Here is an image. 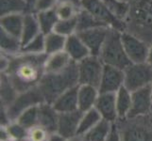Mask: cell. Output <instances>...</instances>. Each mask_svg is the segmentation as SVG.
Returning <instances> with one entry per match:
<instances>
[{"label": "cell", "instance_id": "1", "mask_svg": "<svg viewBox=\"0 0 152 141\" xmlns=\"http://www.w3.org/2000/svg\"><path fill=\"white\" fill-rule=\"evenodd\" d=\"M48 55L21 53L10 56L6 74L17 92H23L38 87L45 74V65Z\"/></svg>", "mask_w": 152, "mask_h": 141}, {"label": "cell", "instance_id": "2", "mask_svg": "<svg viewBox=\"0 0 152 141\" xmlns=\"http://www.w3.org/2000/svg\"><path fill=\"white\" fill-rule=\"evenodd\" d=\"M78 85L77 63L74 61L62 72L45 74L38 87L45 102L52 103L61 93Z\"/></svg>", "mask_w": 152, "mask_h": 141}, {"label": "cell", "instance_id": "3", "mask_svg": "<svg viewBox=\"0 0 152 141\" xmlns=\"http://www.w3.org/2000/svg\"><path fill=\"white\" fill-rule=\"evenodd\" d=\"M149 44L152 43V0H133L126 21V30Z\"/></svg>", "mask_w": 152, "mask_h": 141}, {"label": "cell", "instance_id": "4", "mask_svg": "<svg viewBox=\"0 0 152 141\" xmlns=\"http://www.w3.org/2000/svg\"><path fill=\"white\" fill-rule=\"evenodd\" d=\"M99 57L104 65L125 70L132 62L129 61L124 49L122 31L110 28L107 39L101 49Z\"/></svg>", "mask_w": 152, "mask_h": 141}, {"label": "cell", "instance_id": "5", "mask_svg": "<svg viewBox=\"0 0 152 141\" xmlns=\"http://www.w3.org/2000/svg\"><path fill=\"white\" fill-rule=\"evenodd\" d=\"M117 127L122 141H152V116L118 119Z\"/></svg>", "mask_w": 152, "mask_h": 141}, {"label": "cell", "instance_id": "6", "mask_svg": "<svg viewBox=\"0 0 152 141\" xmlns=\"http://www.w3.org/2000/svg\"><path fill=\"white\" fill-rule=\"evenodd\" d=\"M45 103L43 94L41 93L38 87L30 88L23 92H19L14 101L7 108L2 107V113L6 118L8 123L16 121V119L27 109L39 106Z\"/></svg>", "mask_w": 152, "mask_h": 141}, {"label": "cell", "instance_id": "7", "mask_svg": "<svg viewBox=\"0 0 152 141\" xmlns=\"http://www.w3.org/2000/svg\"><path fill=\"white\" fill-rule=\"evenodd\" d=\"M104 63L98 56L90 55L77 62L78 84L99 87L104 70Z\"/></svg>", "mask_w": 152, "mask_h": 141}, {"label": "cell", "instance_id": "8", "mask_svg": "<svg viewBox=\"0 0 152 141\" xmlns=\"http://www.w3.org/2000/svg\"><path fill=\"white\" fill-rule=\"evenodd\" d=\"M124 86L132 92L152 84V67L146 62L130 63L124 70Z\"/></svg>", "mask_w": 152, "mask_h": 141}, {"label": "cell", "instance_id": "9", "mask_svg": "<svg viewBox=\"0 0 152 141\" xmlns=\"http://www.w3.org/2000/svg\"><path fill=\"white\" fill-rule=\"evenodd\" d=\"M81 8L88 10L102 25L120 31L126 30V25L118 21L109 12L102 0H81Z\"/></svg>", "mask_w": 152, "mask_h": 141}, {"label": "cell", "instance_id": "10", "mask_svg": "<svg viewBox=\"0 0 152 141\" xmlns=\"http://www.w3.org/2000/svg\"><path fill=\"white\" fill-rule=\"evenodd\" d=\"M124 49L132 63L146 62L149 50V43L128 31L122 32Z\"/></svg>", "mask_w": 152, "mask_h": 141}, {"label": "cell", "instance_id": "11", "mask_svg": "<svg viewBox=\"0 0 152 141\" xmlns=\"http://www.w3.org/2000/svg\"><path fill=\"white\" fill-rule=\"evenodd\" d=\"M152 111V95L150 86L132 92V108L127 118L145 116Z\"/></svg>", "mask_w": 152, "mask_h": 141}, {"label": "cell", "instance_id": "12", "mask_svg": "<svg viewBox=\"0 0 152 141\" xmlns=\"http://www.w3.org/2000/svg\"><path fill=\"white\" fill-rule=\"evenodd\" d=\"M125 84L124 70L105 65L98 90L99 92L116 93Z\"/></svg>", "mask_w": 152, "mask_h": 141}, {"label": "cell", "instance_id": "13", "mask_svg": "<svg viewBox=\"0 0 152 141\" xmlns=\"http://www.w3.org/2000/svg\"><path fill=\"white\" fill-rule=\"evenodd\" d=\"M109 30L110 28L106 27H97L85 31H81L77 34L84 41L91 55L99 56V54H100L105 40H106L109 34Z\"/></svg>", "mask_w": 152, "mask_h": 141}, {"label": "cell", "instance_id": "14", "mask_svg": "<svg viewBox=\"0 0 152 141\" xmlns=\"http://www.w3.org/2000/svg\"><path fill=\"white\" fill-rule=\"evenodd\" d=\"M95 108L101 115V118L104 121L111 123H115L118 121L115 93L99 92Z\"/></svg>", "mask_w": 152, "mask_h": 141}, {"label": "cell", "instance_id": "15", "mask_svg": "<svg viewBox=\"0 0 152 141\" xmlns=\"http://www.w3.org/2000/svg\"><path fill=\"white\" fill-rule=\"evenodd\" d=\"M82 114L83 112L80 110L68 113H59L57 132L64 135L65 138H70L77 135Z\"/></svg>", "mask_w": 152, "mask_h": 141}, {"label": "cell", "instance_id": "16", "mask_svg": "<svg viewBox=\"0 0 152 141\" xmlns=\"http://www.w3.org/2000/svg\"><path fill=\"white\" fill-rule=\"evenodd\" d=\"M58 121H59V112L51 103L46 102L42 103L39 106L38 125L51 134L57 132Z\"/></svg>", "mask_w": 152, "mask_h": 141}, {"label": "cell", "instance_id": "17", "mask_svg": "<svg viewBox=\"0 0 152 141\" xmlns=\"http://www.w3.org/2000/svg\"><path fill=\"white\" fill-rule=\"evenodd\" d=\"M64 51L71 57V59L77 63L91 55L88 47L77 33L66 38Z\"/></svg>", "mask_w": 152, "mask_h": 141}, {"label": "cell", "instance_id": "18", "mask_svg": "<svg viewBox=\"0 0 152 141\" xmlns=\"http://www.w3.org/2000/svg\"><path fill=\"white\" fill-rule=\"evenodd\" d=\"M78 86L71 87L58 97L51 104L59 113H68L78 110Z\"/></svg>", "mask_w": 152, "mask_h": 141}, {"label": "cell", "instance_id": "19", "mask_svg": "<svg viewBox=\"0 0 152 141\" xmlns=\"http://www.w3.org/2000/svg\"><path fill=\"white\" fill-rule=\"evenodd\" d=\"M99 96L98 87L90 85H78L77 100L78 110L86 112L96 106V101Z\"/></svg>", "mask_w": 152, "mask_h": 141}, {"label": "cell", "instance_id": "20", "mask_svg": "<svg viewBox=\"0 0 152 141\" xmlns=\"http://www.w3.org/2000/svg\"><path fill=\"white\" fill-rule=\"evenodd\" d=\"M25 13H12L2 15L0 18V29L21 39Z\"/></svg>", "mask_w": 152, "mask_h": 141}, {"label": "cell", "instance_id": "21", "mask_svg": "<svg viewBox=\"0 0 152 141\" xmlns=\"http://www.w3.org/2000/svg\"><path fill=\"white\" fill-rule=\"evenodd\" d=\"M72 62H74L65 51L48 55L45 60V74H54L65 70Z\"/></svg>", "mask_w": 152, "mask_h": 141}, {"label": "cell", "instance_id": "22", "mask_svg": "<svg viewBox=\"0 0 152 141\" xmlns=\"http://www.w3.org/2000/svg\"><path fill=\"white\" fill-rule=\"evenodd\" d=\"M40 34H42V31L36 13L33 12L25 13L24 25H23L22 34H21L22 45L28 43V41L33 40Z\"/></svg>", "mask_w": 152, "mask_h": 141}, {"label": "cell", "instance_id": "23", "mask_svg": "<svg viewBox=\"0 0 152 141\" xmlns=\"http://www.w3.org/2000/svg\"><path fill=\"white\" fill-rule=\"evenodd\" d=\"M22 41L20 38L10 35L4 30L0 31V49L1 53L10 56H14L22 52Z\"/></svg>", "mask_w": 152, "mask_h": 141}, {"label": "cell", "instance_id": "24", "mask_svg": "<svg viewBox=\"0 0 152 141\" xmlns=\"http://www.w3.org/2000/svg\"><path fill=\"white\" fill-rule=\"evenodd\" d=\"M109 12L118 21L125 23L130 12V3L124 0H102Z\"/></svg>", "mask_w": 152, "mask_h": 141}, {"label": "cell", "instance_id": "25", "mask_svg": "<svg viewBox=\"0 0 152 141\" xmlns=\"http://www.w3.org/2000/svg\"><path fill=\"white\" fill-rule=\"evenodd\" d=\"M116 108L118 113V119H126L132 108V91H129L125 86L115 93Z\"/></svg>", "mask_w": 152, "mask_h": 141}, {"label": "cell", "instance_id": "26", "mask_svg": "<svg viewBox=\"0 0 152 141\" xmlns=\"http://www.w3.org/2000/svg\"><path fill=\"white\" fill-rule=\"evenodd\" d=\"M101 121V115L95 107L86 112H83L77 130V135H81V137L84 135L94 127H96Z\"/></svg>", "mask_w": 152, "mask_h": 141}, {"label": "cell", "instance_id": "27", "mask_svg": "<svg viewBox=\"0 0 152 141\" xmlns=\"http://www.w3.org/2000/svg\"><path fill=\"white\" fill-rule=\"evenodd\" d=\"M113 123L107 121H102L96 127H94L84 135H82L84 141H106L109 134L112 130Z\"/></svg>", "mask_w": 152, "mask_h": 141}, {"label": "cell", "instance_id": "28", "mask_svg": "<svg viewBox=\"0 0 152 141\" xmlns=\"http://www.w3.org/2000/svg\"><path fill=\"white\" fill-rule=\"evenodd\" d=\"M45 55L59 53V52L64 51L66 37L53 31V32H50L45 35Z\"/></svg>", "mask_w": 152, "mask_h": 141}, {"label": "cell", "instance_id": "29", "mask_svg": "<svg viewBox=\"0 0 152 141\" xmlns=\"http://www.w3.org/2000/svg\"><path fill=\"white\" fill-rule=\"evenodd\" d=\"M36 15H37L42 33L45 35L50 32H53L57 23L60 20L57 15L55 9L48 10V12L36 13Z\"/></svg>", "mask_w": 152, "mask_h": 141}, {"label": "cell", "instance_id": "30", "mask_svg": "<svg viewBox=\"0 0 152 141\" xmlns=\"http://www.w3.org/2000/svg\"><path fill=\"white\" fill-rule=\"evenodd\" d=\"M28 4L27 0H1L0 13L2 15L12 13H27Z\"/></svg>", "mask_w": 152, "mask_h": 141}, {"label": "cell", "instance_id": "31", "mask_svg": "<svg viewBox=\"0 0 152 141\" xmlns=\"http://www.w3.org/2000/svg\"><path fill=\"white\" fill-rule=\"evenodd\" d=\"M18 95L17 90L10 81L9 77L1 74V104L3 108H7Z\"/></svg>", "mask_w": 152, "mask_h": 141}, {"label": "cell", "instance_id": "32", "mask_svg": "<svg viewBox=\"0 0 152 141\" xmlns=\"http://www.w3.org/2000/svg\"><path fill=\"white\" fill-rule=\"evenodd\" d=\"M81 6L69 1H59L55 8L60 20H68L77 16Z\"/></svg>", "mask_w": 152, "mask_h": 141}, {"label": "cell", "instance_id": "33", "mask_svg": "<svg viewBox=\"0 0 152 141\" xmlns=\"http://www.w3.org/2000/svg\"><path fill=\"white\" fill-rule=\"evenodd\" d=\"M77 21V33L91 28H95L97 27H104L88 10H86L83 8H80V12H78Z\"/></svg>", "mask_w": 152, "mask_h": 141}, {"label": "cell", "instance_id": "34", "mask_svg": "<svg viewBox=\"0 0 152 141\" xmlns=\"http://www.w3.org/2000/svg\"><path fill=\"white\" fill-rule=\"evenodd\" d=\"M39 106H32L27 109V110H25L22 114H20V116L16 119V121L28 130L36 126V125H38Z\"/></svg>", "mask_w": 152, "mask_h": 141}, {"label": "cell", "instance_id": "35", "mask_svg": "<svg viewBox=\"0 0 152 141\" xmlns=\"http://www.w3.org/2000/svg\"><path fill=\"white\" fill-rule=\"evenodd\" d=\"M25 54L31 55H43L45 54V34H40L26 43L22 47V52Z\"/></svg>", "mask_w": 152, "mask_h": 141}, {"label": "cell", "instance_id": "36", "mask_svg": "<svg viewBox=\"0 0 152 141\" xmlns=\"http://www.w3.org/2000/svg\"><path fill=\"white\" fill-rule=\"evenodd\" d=\"M54 31L62 36H64L66 38L73 34L77 33V17L68 20H59V22L57 23L55 27Z\"/></svg>", "mask_w": 152, "mask_h": 141}, {"label": "cell", "instance_id": "37", "mask_svg": "<svg viewBox=\"0 0 152 141\" xmlns=\"http://www.w3.org/2000/svg\"><path fill=\"white\" fill-rule=\"evenodd\" d=\"M59 0H29L28 12L39 13L43 12H48L54 9L57 6Z\"/></svg>", "mask_w": 152, "mask_h": 141}, {"label": "cell", "instance_id": "38", "mask_svg": "<svg viewBox=\"0 0 152 141\" xmlns=\"http://www.w3.org/2000/svg\"><path fill=\"white\" fill-rule=\"evenodd\" d=\"M3 126L6 127L10 139H24L28 137V129L23 127L16 121H10L7 125H3Z\"/></svg>", "mask_w": 152, "mask_h": 141}, {"label": "cell", "instance_id": "39", "mask_svg": "<svg viewBox=\"0 0 152 141\" xmlns=\"http://www.w3.org/2000/svg\"><path fill=\"white\" fill-rule=\"evenodd\" d=\"M49 133L40 125L30 128L28 130V141H46Z\"/></svg>", "mask_w": 152, "mask_h": 141}, {"label": "cell", "instance_id": "40", "mask_svg": "<svg viewBox=\"0 0 152 141\" xmlns=\"http://www.w3.org/2000/svg\"><path fill=\"white\" fill-rule=\"evenodd\" d=\"M106 141H122L121 135H120V133H119V130H118L116 122L113 123L112 130H111V132H110L109 137H108Z\"/></svg>", "mask_w": 152, "mask_h": 141}, {"label": "cell", "instance_id": "41", "mask_svg": "<svg viewBox=\"0 0 152 141\" xmlns=\"http://www.w3.org/2000/svg\"><path fill=\"white\" fill-rule=\"evenodd\" d=\"M66 139L67 138H65L64 135H61L60 133L54 132V133L49 134L46 141H66Z\"/></svg>", "mask_w": 152, "mask_h": 141}, {"label": "cell", "instance_id": "42", "mask_svg": "<svg viewBox=\"0 0 152 141\" xmlns=\"http://www.w3.org/2000/svg\"><path fill=\"white\" fill-rule=\"evenodd\" d=\"M146 63H148L150 67H152V43L149 44V50H148V59H146Z\"/></svg>", "mask_w": 152, "mask_h": 141}, {"label": "cell", "instance_id": "43", "mask_svg": "<svg viewBox=\"0 0 152 141\" xmlns=\"http://www.w3.org/2000/svg\"><path fill=\"white\" fill-rule=\"evenodd\" d=\"M66 141H84L83 140V137L81 135H75V137H72L70 138H67Z\"/></svg>", "mask_w": 152, "mask_h": 141}, {"label": "cell", "instance_id": "44", "mask_svg": "<svg viewBox=\"0 0 152 141\" xmlns=\"http://www.w3.org/2000/svg\"><path fill=\"white\" fill-rule=\"evenodd\" d=\"M59 1H69V2L76 3L77 5H80V3H81V0H59ZM80 6H81V5H80Z\"/></svg>", "mask_w": 152, "mask_h": 141}, {"label": "cell", "instance_id": "45", "mask_svg": "<svg viewBox=\"0 0 152 141\" xmlns=\"http://www.w3.org/2000/svg\"><path fill=\"white\" fill-rule=\"evenodd\" d=\"M8 141H28V138H24V139H9Z\"/></svg>", "mask_w": 152, "mask_h": 141}, {"label": "cell", "instance_id": "46", "mask_svg": "<svg viewBox=\"0 0 152 141\" xmlns=\"http://www.w3.org/2000/svg\"><path fill=\"white\" fill-rule=\"evenodd\" d=\"M124 1H127V2H129V3H132L133 0H124Z\"/></svg>", "mask_w": 152, "mask_h": 141}, {"label": "cell", "instance_id": "47", "mask_svg": "<svg viewBox=\"0 0 152 141\" xmlns=\"http://www.w3.org/2000/svg\"><path fill=\"white\" fill-rule=\"evenodd\" d=\"M150 88H151V95H152V84L150 85Z\"/></svg>", "mask_w": 152, "mask_h": 141}, {"label": "cell", "instance_id": "48", "mask_svg": "<svg viewBox=\"0 0 152 141\" xmlns=\"http://www.w3.org/2000/svg\"><path fill=\"white\" fill-rule=\"evenodd\" d=\"M151 116H152V111H151Z\"/></svg>", "mask_w": 152, "mask_h": 141}]
</instances>
